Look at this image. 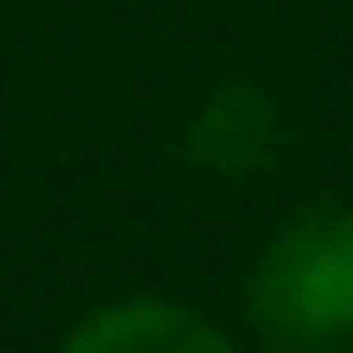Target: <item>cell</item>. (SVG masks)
<instances>
[{"mask_svg":"<svg viewBox=\"0 0 353 353\" xmlns=\"http://www.w3.org/2000/svg\"><path fill=\"white\" fill-rule=\"evenodd\" d=\"M54 353H239V345L185 300H115L92 307Z\"/></svg>","mask_w":353,"mask_h":353,"instance_id":"cell-2","label":"cell"},{"mask_svg":"<svg viewBox=\"0 0 353 353\" xmlns=\"http://www.w3.org/2000/svg\"><path fill=\"white\" fill-rule=\"evenodd\" d=\"M254 323L284 345L353 338V208L292 215L254 269Z\"/></svg>","mask_w":353,"mask_h":353,"instance_id":"cell-1","label":"cell"}]
</instances>
